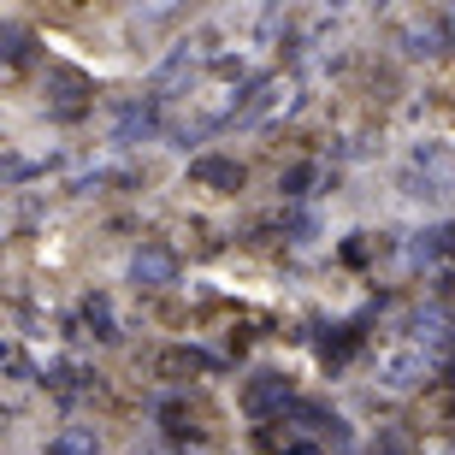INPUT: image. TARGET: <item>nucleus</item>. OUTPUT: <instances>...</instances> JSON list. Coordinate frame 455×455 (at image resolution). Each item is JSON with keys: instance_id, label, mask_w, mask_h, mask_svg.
Instances as JSON below:
<instances>
[{"instance_id": "f257e3e1", "label": "nucleus", "mask_w": 455, "mask_h": 455, "mask_svg": "<svg viewBox=\"0 0 455 455\" xmlns=\"http://www.w3.org/2000/svg\"><path fill=\"white\" fill-rule=\"evenodd\" d=\"M236 403H243V414H249V420L272 426V420H284L290 408H296V385H290V372L260 367V372H249V379H243Z\"/></svg>"}, {"instance_id": "f03ea898", "label": "nucleus", "mask_w": 455, "mask_h": 455, "mask_svg": "<svg viewBox=\"0 0 455 455\" xmlns=\"http://www.w3.org/2000/svg\"><path fill=\"white\" fill-rule=\"evenodd\" d=\"M131 284L172 290L178 284V249H172V243H142V249L131 254Z\"/></svg>"}, {"instance_id": "7ed1b4c3", "label": "nucleus", "mask_w": 455, "mask_h": 455, "mask_svg": "<svg viewBox=\"0 0 455 455\" xmlns=\"http://www.w3.org/2000/svg\"><path fill=\"white\" fill-rule=\"evenodd\" d=\"M243 160H231V154H196L189 160V184L196 189H213V196H236L243 189Z\"/></svg>"}, {"instance_id": "20e7f679", "label": "nucleus", "mask_w": 455, "mask_h": 455, "mask_svg": "<svg viewBox=\"0 0 455 455\" xmlns=\"http://www.w3.org/2000/svg\"><path fill=\"white\" fill-rule=\"evenodd\" d=\"M48 89H53V107H60L66 118H77V113L89 107V77H84V71L53 66V71H48Z\"/></svg>"}, {"instance_id": "39448f33", "label": "nucleus", "mask_w": 455, "mask_h": 455, "mask_svg": "<svg viewBox=\"0 0 455 455\" xmlns=\"http://www.w3.org/2000/svg\"><path fill=\"white\" fill-rule=\"evenodd\" d=\"M432 367H438V361H426L420 349H396L385 361V385L390 390H414V385H426V379H432Z\"/></svg>"}, {"instance_id": "423d86ee", "label": "nucleus", "mask_w": 455, "mask_h": 455, "mask_svg": "<svg viewBox=\"0 0 455 455\" xmlns=\"http://www.w3.org/2000/svg\"><path fill=\"white\" fill-rule=\"evenodd\" d=\"M48 455H101V432L95 426H66L48 438Z\"/></svg>"}, {"instance_id": "0eeeda50", "label": "nucleus", "mask_w": 455, "mask_h": 455, "mask_svg": "<svg viewBox=\"0 0 455 455\" xmlns=\"http://www.w3.org/2000/svg\"><path fill=\"white\" fill-rule=\"evenodd\" d=\"M30 30H18V24H0V71H18L24 60H30Z\"/></svg>"}, {"instance_id": "6e6552de", "label": "nucleus", "mask_w": 455, "mask_h": 455, "mask_svg": "<svg viewBox=\"0 0 455 455\" xmlns=\"http://www.w3.org/2000/svg\"><path fill=\"white\" fill-rule=\"evenodd\" d=\"M314 184H320V166H314V160H302V166H290L284 178H278V189H284L290 202H302V196H314Z\"/></svg>"}, {"instance_id": "1a4fd4ad", "label": "nucleus", "mask_w": 455, "mask_h": 455, "mask_svg": "<svg viewBox=\"0 0 455 455\" xmlns=\"http://www.w3.org/2000/svg\"><path fill=\"white\" fill-rule=\"evenodd\" d=\"M154 131H160V113L154 107H131L124 124H118V142H136V136H154Z\"/></svg>"}, {"instance_id": "9d476101", "label": "nucleus", "mask_w": 455, "mask_h": 455, "mask_svg": "<svg viewBox=\"0 0 455 455\" xmlns=\"http://www.w3.org/2000/svg\"><path fill=\"white\" fill-rule=\"evenodd\" d=\"M84 320L95 325V338H101V343L118 338V331H113V302H107V296H84Z\"/></svg>"}, {"instance_id": "9b49d317", "label": "nucleus", "mask_w": 455, "mask_h": 455, "mask_svg": "<svg viewBox=\"0 0 455 455\" xmlns=\"http://www.w3.org/2000/svg\"><path fill=\"white\" fill-rule=\"evenodd\" d=\"M0 372H12V379H36V367H30V355L18 349V343H0Z\"/></svg>"}, {"instance_id": "f8f14e48", "label": "nucleus", "mask_w": 455, "mask_h": 455, "mask_svg": "<svg viewBox=\"0 0 455 455\" xmlns=\"http://www.w3.org/2000/svg\"><path fill=\"white\" fill-rule=\"evenodd\" d=\"M372 455H408V450L396 438H379V443H372Z\"/></svg>"}, {"instance_id": "ddd939ff", "label": "nucleus", "mask_w": 455, "mask_h": 455, "mask_svg": "<svg viewBox=\"0 0 455 455\" xmlns=\"http://www.w3.org/2000/svg\"><path fill=\"white\" fill-rule=\"evenodd\" d=\"M6 426H12V408L0 403V438H6Z\"/></svg>"}]
</instances>
